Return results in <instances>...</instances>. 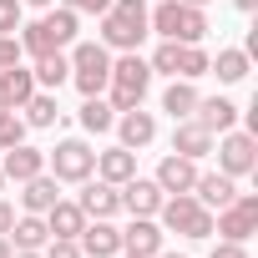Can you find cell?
Returning <instances> with one entry per match:
<instances>
[{
	"label": "cell",
	"mask_w": 258,
	"mask_h": 258,
	"mask_svg": "<svg viewBox=\"0 0 258 258\" xmlns=\"http://www.w3.org/2000/svg\"><path fill=\"white\" fill-rule=\"evenodd\" d=\"M101 46L106 51H137L152 31H147V0H111V6L96 16Z\"/></svg>",
	"instance_id": "1"
},
{
	"label": "cell",
	"mask_w": 258,
	"mask_h": 258,
	"mask_svg": "<svg viewBox=\"0 0 258 258\" xmlns=\"http://www.w3.org/2000/svg\"><path fill=\"white\" fill-rule=\"evenodd\" d=\"M147 31H157L162 41H187L198 46L208 36V16L198 6H187V0H157V6L147 11Z\"/></svg>",
	"instance_id": "2"
},
{
	"label": "cell",
	"mask_w": 258,
	"mask_h": 258,
	"mask_svg": "<svg viewBox=\"0 0 258 258\" xmlns=\"http://www.w3.org/2000/svg\"><path fill=\"white\" fill-rule=\"evenodd\" d=\"M76 31H81V16L76 11H46L41 21H31L26 31H21V51L26 56H51V51H66L71 41H76Z\"/></svg>",
	"instance_id": "3"
},
{
	"label": "cell",
	"mask_w": 258,
	"mask_h": 258,
	"mask_svg": "<svg viewBox=\"0 0 258 258\" xmlns=\"http://www.w3.org/2000/svg\"><path fill=\"white\" fill-rule=\"evenodd\" d=\"M106 91H111V111H132V106H142V96L152 91V66H147L137 51H121V61H111Z\"/></svg>",
	"instance_id": "4"
},
{
	"label": "cell",
	"mask_w": 258,
	"mask_h": 258,
	"mask_svg": "<svg viewBox=\"0 0 258 258\" xmlns=\"http://www.w3.org/2000/svg\"><path fill=\"white\" fill-rule=\"evenodd\" d=\"M66 61H71V81L81 96H101L106 91V76H111V51L101 41H71L66 46Z\"/></svg>",
	"instance_id": "5"
},
{
	"label": "cell",
	"mask_w": 258,
	"mask_h": 258,
	"mask_svg": "<svg viewBox=\"0 0 258 258\" xmlns=\"http://www.w3.org/2000/svg\"><path fill=\"white\" fill-rule=\"evenodd\" d=\"M157 218H162V233H182V238H192V243L213 238V208H203L192 192H172V198H162Z\"/></svg>",
	"instance_id": "6"
},
{
	"label": "cell",
	"mask_w": 258,
	"mask_h": 258,
	"mask_svg": "<svg viewBox=\"0 0 258 258\" xmlns=\"http://www.w3.org/2000/svg\"><path fill=\"white\" fill-rule=\"evenodd\" d=\"M46 172H51L56 182H86V177L96 172V152H91L81 137H66V142H56V147L46 152Z\"/></svg>",
	"instance_id": "7"
},
{
	"label": "cell",
	"mask_w": 258,
	"mask_h": 258,
	"mask_svg": "<svg viewBox=\"0 0 258 258\" xmlns=\"http://www.w3.org/2000/svg\"><path fill=\"white\" fill-rule=\"evenodd\" d=\"M213 152H218V172H228V177H248V172H258V142H253V132H223L218 142H213Z\"/></svg>",
	"instance_id": "8"
},
{
	"label": "cell",
	"mask_w": 258,
	"mask_h": 258,
	"mask_svg": "<svg viewBox=\"0 0 258 258\" xmlns=\"http://www.w3.org/2000/svg\"><path fill=\"white\" fill-rule=\"evenodd\" d=\"M213 233H223L228 243H248L258 233V198L253 192H238L228 208L213 213Z\"/></svg>",
	"instance_id": "9"
},
{
	"label": "cell",
	"mask_w": 258,
	"mask_h": 258,
	"mask_svg": "<svg viewBox=\"0 0 258 258\" xmlns=\"http://www.w3.org/2000/svg\"><path fill=\"white\" fill-rule=\"evenodd\" d=\"M76 243H81L86 258H116L121 253V228L111 218H86V228L76 233Z\"/></svg>",
	"instance_id": "10"
},
{
	"label": "cell",
	"mask_w": 258,
	"mask_h": 258,
	"mask_svg": "<svg viewBox=\"0 0 258 258\" xmlns=\"http://www.w3.org/2000/svg\"><path fill=\"white\" fill-rule=\"evenodd\" d=\"M162 243H167V233H162V223H157V218H132V223L121 228V253L157 258V253H162Z\"/></svg>",
	"instance_id": "11"
},
{
	"label": "cell",
	"mask_w": 258,
	"mask_h": 258,
	"mask_svg": "<svg viewBox=\"0 0 258 258\" xmlns=\"http://www.w3.org/2000/svg\"><path fill=\"white\" fill-rule=\"evenodd\" d=\"M116 192H121V208L132 213V218H157V208H162V198H167L152 177H126Z\"/></svg>",
	"instance_id": "12"
},
{
	"label": "cell",
	"mask_w": 258,
	"mask_h": 258,
	"mask_svg": "<svg viewBox=\"0 0 258 258\" xmlns=\"http://www.w3.org/2000/svg\"><path fill=\"white\" fill-rule=\"evenodd\" d=\"M213 132L208 126H198L192 116H182V121H172V152L177 157H192V162H203V157H213Z\"/></svg>",
	"instance_id": "13"
},
{
	"label": "cell",
	"mask_w": 258,
	"mask_h": 258,
	"mask_svg": "<svg viewBox=\"0 0 258 258\" xmlns=\"http://www.w3.org/2000/svg\"><path fill=\"white\" fill-rule=\"evenodd\" d=\"M111 126H116L121 147H132V152H137V147H147V142L157 137V116H152V111H142V106H132V111H116V121H111Z\"/></svg>",
	"instance_id": "14"
},
{
	"label": "cell",
	"mask_w": 258,
	"mask_h": 258,
	"mask_svg": "<svg viewBox=\"0 0 258 258\" xmlns=\"http://www.w3.org/2000/svg\"><path fill=\"white\" fill-rule=\"evenodd\" d=\"M192 121H198V126H208L213 137H223V132H233V126H238V106H233L228 96H198Z\"/></svg>",
	"instance_id": "15"
},
{
	"label": "cell",
	"mask_w": 258,
	"mask_h": 258,
	"mask_svg": "<svg viewBox=\"0 0 258 258\" xmlns=\"http://www.w3.org/2000/svg\"><path fill=\"white\" fill-rule=\"evenodd\" d=\"M167 198L172 192H192V182H198V162L192 157H177V152H167L162 162H157V177H152Z\"/></svg>",
	"instance_id": "16"
},
{
	"label": "cell",
	"mask_w": 258,
	"mask_h": 258,
	"mask_svg": "<svg viewBox=\"0 0 258 258\" xmlns=\"http://www.w3.org/2000/svg\"><path fill=\"white\" fill-rule=\"evenodd\" d=\"M76 203H81L86 218H116V213H121V192H116V182H101V177H96V182L86 177Z\"/></svg>",
	"instance_id": "17"
},
{
	"label": "cell",
	"mask_w": 258,
	"mask_h": 258,
	"mask_svg": "<svg viewBox=\"0 0 258 258\" xmlns=\"http://www.w3.org/2000/svg\"><path fill=\"white\" fill-rule=\"evenodd\" d=\"M0 172H6V182H31L36 172H46V152L16 142V147H6V162H0Z\"/></svg>",
	"instance_id": "18"
},
{
	"label": "cell",
	"mask_w": 258,
	"mask_h": 258,
	"mask_svg": "<svg viewBox=\"0 0 258 258\" xmlns=\"http://www.w3.org/2000/svg\"><path fill=\"white\" fill-rule=\"evenodd\" d=\"M6 238H11V248H16V253H41V248L51 243V228H46V218H41V213H21V218L11 223V233H6Z\"/></svg>",
	"instance_id": "19"
},
{
	"label": "cell",
	"mask_w": 258,
	"mask_h": 258,
	"mask_svg": "<svg viewBox=\"0 0 258 258\" xmlns=\"http://www.w3.org/2000/svg\"><path fill=\"white\" fill-rule=\"evenodd\" d=\"M192 198H198L203 208H228V203L238 198V177H228V172H198Z\"/></svg>",
	"instance_id": "20"
},
{
	"label": "cell",
	"mask_w": 258,
	"mask_h": 258,
	"mask_svg": "<svg viewBox=\"0 0 258 258\" xmlns=\"http://www.w3.org/2000/svg\"><path fill=\"white\" fill-rule=\"evenodd\" d=\"M96 177L121 187L126 177H137V152H132V147H121V142L106 147V152H96Z\"/></svg>",
	"instance_id": "21"
},
{
	"label": "cell",
	"mask_w": 258,
	"mask_h": 258,
	"mask_svg": "<svg viewBox=\"0 0 258 258\" xmlns=\"http://www.w3.org/2000/svg\"><path fill=\"white\" fill-rule=\"evenodd\" d=\"M41 218H46L51 238H76V233L86 228V213H81V203H71V198H56Z\"/></svg>",
	"instance_id": "22"
},
{
	"label": "cell",
	"mask_w": 258,
	"mask_h": 258,
	"mask_svg": "<svg viewBox=\"0 0 258 258\" xmlns=\"http://www.w3.org/2000/svg\"><path fill=\"white\" fill-rule=\"evenodd\" d=\"M36 91V76L16 61V66H0V106H11V111H21L26 106V96Z\"/></svg>",
	"instance_id": "23"
},
{
	"label": "cell",
	"mask_w": 258,
	"mask_h": 258,
	"mask_svg": "<svg viewBox=\"0 0 258 258\" xmlns=\"http://www.w3.org/2000/svg\"><path fill=\"white\" fill-rule=\"evenodd\" d=\"M31 76H36V86H41V91H61V86L71 81V61H66V51H51V56H36Z\"/></svg>",
	"instance_id": "24"
},
{
	"label": "cell",
	"mask_w": 258,
	"mask_h": 258,
	"mask_svg": "<svg viewBox=\"0 0 258 258\" xmlns=\"http://www.w3.org/2000/svg\"><path fill=\"white\" fill-rule=\"evenodd\" d=\"M208 71H213L223 86H238V81L248 76V51H243V46H228V51L208 56Z\"/></svg>",
	"instance_id": "25"
},
{
	"label": "cell",
	"mask_w": 258,
	"mask_h": 258,
	"mask_svg": "<svg viewBox=\"0 0 258 258\" xmlns=\"http://www.w3.org/2000/svg\"><path fill=\"white\" fill-rule=\"evenodd\" d=\"M21 111H26V126H36V132H46V126H56V121H61V106H56V91H31Z\"/></svg>",
	"instance_id": "26"
},
{
	"label": "cell",
	"mask_w": 258,
	"mask_h": 258,
	"mask_svg": "<svg viewBox=\"0 0 258 258\" xmlns=\"http://www.w3.org/2000/svg\"><path fill=\"white\" fill-rule=\"evenodd\" d=\"M56 198H61V192H56V177H51V172H36L31 182H21V208H26V213H46Z\"/></svg>",
	"instance_id": "27"
},
{
	"label": "cell",
	"mask_w": 258,
	"mask_h": 258,
	"mask_svg": "<svg viewBox=\"0 0 258 258\" xmlns=\"http://www.w3.org/2000/svg\"><path fill=\"white\" fill-rule=\"evenodd\" d=\"M192 106H198V86L172 76V86L162 91V111H167L172 121H182V116H192Z\"/></svg>",
	"instance_id": "28"
},
{
	"label": "cell",
	"mask_w": 258,
	"mask_h": 258,
	"mask_svg": "<svg viewBox=\"0 0 258 258\" xmlns=\"http://www.w3.org/2000/svg\"><path fill=\"white\" fill-rule=\"evenodd\" d=\"M76 116H81V126H86L91 137H101V132H111V121H116V111H111V101H101V96H86Z\"/></svg>",
	"instance_id": "29"
},
{
	"label": "cell",
	"mask_w": 258,
	"mask_h": 258,
	"mask_svg": "<svg viewBox=\"0 0 258 258\" xmlns=\"http://www.w3.org/2000/svg\"><path fill=\"white\" fill-rule=\"evenodd\" d=\"M182 46H187V41H162V46L152 51V61H147V66H152V76H157V71H162V76H177V61H182Z\"/></svg>",
	"instance_id": "30"
},
{
	"label": "cell",
	"mask_w": 258,
	"mask_h": 258,
	"mask_svg": "<svg viewBox=\"0 0 258 258\" xmlns=\"http://www.w3.org/2000/svg\"><path fill=\"white\" fill-rule=\"evenodd\" d=\"M16 142H26V116L11 111V106H0V152L16 147Z\"/></svg>",
	"instance_id": "31"
},
{
	"label": "cell",
	"mask_w": 258,
	"mask_h": 258,
	"mask_svg": "<svg viewBox=\"0 0 258 258\" xmlns=\"http://www.w3.org/2000/svg\"><path fill=\"white\" fill-rule=\"evenodd\" d=\"M21 0H0V36H16L21 31Z\"/></svg>",
	"instance_id": "32"
},
{
	"label": "cell",
	"mask_w": 258,
	"mask_h": 258,
	"mask_svg": "<svg viewBox=\"0 0 258 258\" xmlns=\"http://www.w3.org/2000/svg\"><path fill=\"white\" fill-rule=\"evenodd\" d=\"M41 258H86V253H81L76 238H51V243L41 248Z\"/></svg>",
	"instance_id": "33"
},
{
	"label": "cell",
	"mask_w": 258,
	"mask_h": 258,
	"mask_svg": "<svg viewBox=\"0 0 258 258\" xmlns=\"http://www.w3.org/2000/svg\"><path fill=\"white\" fill-rule=\"evenodd\" d=\"M208 258H248V243H228V238H218Z\"/></svg>",
	"instance_id": "34"
},
{
	"label": "cell",
	"mask_w": 258,
	"mask_h": 258,
	"mask_svg": "<svg viewBox=\"0 0 258 258\" xmlns=\"http://www.w3.org/2000/svg\"><path fill=\"white\" fill-rule=\"evenodd\" d=\"M61 6H66V11H76V16H101L111 0H61Z\"/></svg>",
	"instance_id": "35"
},
{
	"label": "cell",
	"mask_w": 258,
	"mask_h": 258,
	"mask_svg": "<svg viewBox=\"0 0 258 258\" xmlns=\"http://www.w3.org/2000/svg\"><path fill=\"white\" fill-rule=\"evenodd\" d=\"M21 56H26V51H21V41H16V36H0V66H16Z\"/></svg>",
	"instance_id": "36"
},
{
	"label": "cell",
	"mask_w": 258,
	"mask_h": 258,
	"mask_svg": "<svg viewBox=\"0 0 258 258\" xmlns=\"http://www.w3.org/2000/svg\"><path fill=\"white\" fill-rule=\"evenodd\" d=\"M11 223H16V203H6V192H0V238L11 233Z\"/></svg>",
	"instance_id": "37"
},
{
	"label": "cell",
	"mask_w": 258,
	"mask_h": 258,
	"mask_svg": "<svg viewBox=\"0 0 258 258\" xmlns=\"http://www.w3.org/2000/svg\"><path fill=\"white\" fill-rule=\"evenodd\" d=\"M21 6H36V11H51V6H56V0H21Z\"/></svg>",
	"instance_id": "38"
},
{
	"label": "cell",
	"mask_w": 258,
	"mask_h": 258,
	"mask_svg": "<svg viewBox=\"0 0 258 258\" xmlns=\"http://www.w3.org/2000/svg\"><path fill=\"white\" fill-rule=\"evenodd\" d=\"M233 6H238V11L248 16V11H258V0H233Z\"/></svg>",
	"instance_id": "39"
},
{
	"label": "cell",
	"mask_w": 258,
	"mask_h": 258,
	"mask_svg": "<svg viewBox=\"0 0 258 258\" xmlns=\"http://www.w3.org/2000/svg\"><path fill=\"white\" fill-rule=\"evenodd\" d=\"M11 253H16V248H11V238H0V258H11Z\"/></svg>",
	"instance_id": "40"
},
{
	"label": "cell",
	"mask_w": 258,
	"mask_h": 258,
	"mask_svg": "<svg viewBox=\"0 0 258 258\" xmlns=\"http://www.w3.org/2000/svg\"><path fill=\"white\" fill-rule=\"evenodd\" d=\"M157 258H187V253H167V248H162V253H157Z\"/></svg>",
	"instance_id": "41"
},
{
	"label": "cell",
	"mask_w": 258,
	"mask_h": 258,
	"mask_svg": "<svg viewBox=\"0 0 258 258\" xmlns=\"http://www.w3.org/2000/svg\"><path fill=\"white\" fill-rule=\"evenodd\" d=\"M11 258H41V253H11Z\"/></svg>",
	"instance_id": "42"
},
{
	"label": "cell",
	"mask_w": 258,
	"mask_h": 258,
	"mask_svg": "<svg viewBox=\"0 0 258 258\" xmlns=\"http://www.w3.org/2000/svg\"><path fill=\"white\" fill-rule=\"evenodd\" d=\"M187 6H198V11H203V6H208V0H187Z\"/></svg>",
	"instance_id": "43"
},
{
	"label": "cell",
	"mask_w": 258,
	"mask_h": 258,
	"mask_svg": "<svg viewBox=\"0 0 258 258\" xmlns=\"http://www.w3.org/2000/svg\"><path fill=\"white\" fill-rule=\"evenodd\" d=\"M0 192H6V172H0Z\"/></svg>",
	"instance_id": "44"
},
{
	"label": "cell",
	"mask_w": 258,
	"mask_h": 258,
	"mask_svg": "<svg viewBox=\"0 0 258 258\" xmlns=\"http://www.w3.org/2000/svg\"><path fill=\"white\" fill-rule=\"evenodd\" d=\"M116 258H137V253H116Z\"/></svg>",
	"instance_id": "45"
}]
</instances>
